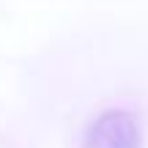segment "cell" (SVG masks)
<instances>
[{
	"label": "cell",
	"instance_id": "cell-1",
	"mask_svg": "<svg viewBox=\"0 0 148 148\" xmlns=\"http://www.w3.org/2000/svg\"><path fill=\"white\" fill-rule=\"evenodd\" d=\"M140 121L126 107H110L99 112L85 129V148H140Z\"/></svg>",
	"mask_w": 148,
	"mask_h": 148
}]
</instances>
